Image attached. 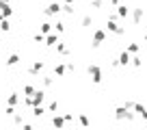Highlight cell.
Wrapping results in <instances>:
<instances>
[{"label": "cell", "instance_id": "obj_35", "mask_svg": "<svg viewBox=\"0 0 147 130\" xmlns=\"http://www.w3.org/2000/svg\"><path fill=\"white\" fill-rule=\"evenodd\" d=\"M63 117H65V121H67V124H69V121H74V115H71V113H65Z\"/></svg>", "mask_w": 147, "mask_h": 130}, {"label": "cell", "instance_id": "obj_31", "mask_svg": "<svg viewBox=\"0 0 147 130\" xmlns=\"http://www.w3.org/2000/svg\"><path fill=\"white\" fill-rule=\"evenodd\" d=\"M91 7L93 9H102V0H91Z\"/></svg>", "mask_w": 147, "mask_h": 130}, {"label": "cell", "instance_id": "obj_25", "mask_svg": "<svg viewBox=\"0 0 147 130\" xmlns=\"http://www.w3.org/2000/svg\"><path fill=\"white\" fill-rule=\"evenodd\" d=\"M63 11H65V13H67V15H74V5H69V2H65Z\"/></svg>", "mask_w": 147, "mask_h": 130}, {"label": "cell", "instance_id": "obj_7", "mask_svg": "<svg viewBox=\"0 0 147 130\" xmlns=\"http://www.w3.org/2000/svg\"><path fill=\"white\" fill-rule=\"evenodd\" d=\"M43 100H46V91H43V89H35V93H32V106L41 104Z\"/></svg>", "mask_w": 147, "mask_h": 130}, {"label": "cell", "instance_id": "obj_2", "mask_svg": "<svg viewBox=\"0 0 147 130\" xmlns=\"http://www.w3.org/2000/svg\"><path fill=\"white\" fill-rule=\"evenodd\" d=\"M106 30L113 32V35H117V37H121V35L125 32V28L119 26V24H117V20H110V18H108V22H106Z\"/></svg>", "mask_w": 147, "mask_h": 130}, {"label": "cell", "instance_id": "obj_39", "mask_svg": "<svg viewBox=\"0 0 147 130\" xmlns=\"http://www.w3.org/2000/svg\"><path fill=\"white\" fill-rule=\"evenodd\" d=\"M0 22H2V13H0Z\"/></svg>", "mask_w": 147, "mask_h": 130}, {"label": "cell", "instance_id": "obj_17", "mask_svg": "<svg viewBox=\"0 0 147 130\" xmlns=\"http://www.w3.org/2000/svg\"><path fill=\"white\" fill-rule=\"evenodd\" d=\"M7 104H11V106H18V104H20V95H18V93H11V95L7 98Z\"/></svg>", "mask_w": 147, "mask_h": 130}, {"label": "cell", "instance_id": "obj_26", "mask_svg": "<svg viewBox=\"0 0 147 130\" xmlns=\"http://www.w3.org/2000/svg\"><path fill=\"white\" fill-rule=\"evenodd\" d=\"M5 115H7V117H13V115H15V106H11V104H9V106L5 108Z\"/></svg>", "mask_w": 147, "mask_h": 130}, {"label": "cell", "instance_id": "obj_19", "mask_svg": "<svg viewBox=\"0 0 147 130\" xmlns=\"http://www.w3.org/2000/svg\"><path fill=\"white\" fill-rule=\"evenodd\" d=\"M0 30H2V32H9L11 30V24H9V20H7V18H2V22H0Z\"/></svg>", "mask_w": 147, "mask_h": 130}, {"label": "cell", "instance_id": "obj_37", "mask_svg": "<svg viewBox=\"0 0 147 130\" xmlns=\"http://www.w3.org/2000/svg\"><path fill=\"white\" fill-rule=\"evenodd\" d=\"M65 2H69V5H74V2H76V0H65Z\"/></svg>", "mask_w": 147, "mask_h": 130}, {"label": "cell", "instance_id": "obj_24", "mask_svg": "<svg viewBox=\"0 0 147 130\" xmlns=\"http://www.w3.org/2000/svg\"><path fill=\"white\" fill-rule=\"evenodd\" d=\"M24 95H32V93H35V87H32V85H24Z\"/></svg>", "mask_w": 147, "mask_h": 130}, {"label": "cell", "instance_id": "obj_8", "mask_svg": "<svg viewBox=\"0 0 147 130\" xmlns=\"http://www.w3.org/2000/svg\"><path fill=\"white\" fill-rule=\"evenodd\" d=\"M134 113H136V115H141L143 119H147V106L145 104H138V102H134V108H132Z\"/></svg>", "mask_w": 147, "mask_h": 130}, {"label": "cell", "instance_id": "obj_23", "mask_svg": "<svg viewBox=\"0 0 147 130\" xmlns=\"http://www.w3.org/2000/svg\"><path fill=\"white\" fill-rule=\"evenodd\" d=\"M125 50H128V52H130V54H136V52H138V50H141V46H138V43H130V46H128V48H125Z\"/></svg>", "mask_w": 147, "mask_h": 130}, {"label": "cell", "instance_id": "obj_20", "mask_svg": "<svg viewBox=\"0 0 147 130\" xmlns=\"http://www.w3.org/2000/svg\"><path fill=\"white\" fill-rule=\"evenodd\" d=\"M50 30H52V24L50 22H43L41 26H39V32H43V35H48Z\"/></svg>", "mask_w": 147, "mask_h": 130}, {"label": "cell", "instance_id": "obj_15", "mask_svg": "<svg viewBox=\"0 0 147 130\" xmlns=\"http://www.w3.org/2000/svg\"><path fill=\"white\" fill-rule=\"evenodd\" d=\"M65 72H67V63L54 65V74H56V76H65Z\"/></svg>", "mask_w": 147, "mask_h": 130}, {"label": "cell", "instance_id": "obj_10", "mask_svg": "<svg viewBox=\"0 0 147 130\" xmlns=\"http://www.w3.org/2000/svg\"><path fill=\"white\" fill-rule=\"evenodd\" d=\"M130 63H132V56H130L128 50H123L119 54V65H123V67H125V65H130Z\"/></svg>", "mask_w": 147, "mask_h": 130}, {"label": "cell", "instance_id": "obj_38", "mask_svg": "<svg viewBox=\"0 0 147 130\" xmlns=\"http://www.w3.org/2000/svg\"><path fill=\"white\" fill-rule=\"evenodd\" d=\"M0 2H9V0H0Z\"/></svg>", "mask_w": 147, "mask_h": 130}, {"label": "cell", "instance_id": "obj_29", "mask_svg": "<svg viewBox=\"0 0 147 130\" xmlns=\"http://www.w3.org/2000/svg\"><path fill=\"white\" fill-rule=\"evenodd\" d=\"M56 108H59V102H56V100H54V102H50V104H48V113H54Z\"/></svg>", "mask_w": 147, "mask_h": 130}, {"label": "cell", "instance_id": "obj_30", "mask_svg": "<svg viewBox=\"0 0 147 130\" xmlns=\"http://www.w3.org/2000/svg\"><path fill=\"white\" fill-rule=\"evenodd\" d=\"M32 39H35L37 43H43V41H46V37H43V32H37V35H35Z\"/></svg>", "mask_w": 147, "mask_h": 130}, {"label": "cell", "instance_id": "obj_32", "mask_svg": "<svg viewBox=\"0 0 147 130\" xmlns=\"http://www.w3.org/2000/svg\"><path fill=\"white\" fill-rule=\"evenodd\" d=\"M78 121H80V126H89V119H87L84 115H80V117H78Z\"/></svg>", "mask_w": 147, "mask_h": 130}, {"label": "cell", "instance_id": "obj_22", "mask_svg": "<svg viewBox=\"0 0 147 130\" xmlns=\"http://www.w3.org/2000/svg\"><path fill=\"white\" fill-rule=\"evenodd\" d=\"M52 28H54V30L61 35V32H65V22H56V24H52Z\"/></svg>", "mask_w": 147, "mask_h": 130}, {"label": "cell", "instance_id": "obj_21", "mask_svg": "<svg viewBox=\"0 0 147 130\" xmlns=\"http://www.w3.org/2000/svg\"><path fill=\"white\" fill-rule=\"evenodd\" d=\"M56 50H59V52H61V54H69V48H67V46H65V43H63V41H59V43H56Z\"/></svg>", "mask_w": 147, "mask_h": 130}, {"label": "cell", "instance_id": "obj_34", "mask_svg": "<svg viewBox=\"0 0 147 130\" xmlns=\"http://www.w3.org/2000/svg\"><path fill=\"white\" fill-rule=\"evenodd\" d=\"M123 106H125V108H130V111H132V108H134V102H132V100H125V102H123Z\"/></svg>", "mask_w": 147, "mask_h": 130}, {"label": "cell", "instance_id": "obj_18", "mask_svg": "<svg viewBox=\"0 0 147 130\" xmlns=\"http://www.w3.org/2000/svg\"><path fill=\"white\" fill-rule=\"evenodd\" d=\"M43 113H46V108H43L41 104H37V106H32V115H35V117H41Z\"/></svg>", "mask_w": 147, "mask_h": 130}, {"label": "cell", "instance_id": "obj_40", "mask_svg": "<svg viewBox=\"0 0 147 130\" xmlns=\"http://www.w3.org/2000/svg\"><path fill=\"white\" fill-rule=\"evenodd\" d=\"M145 41H147V35H145Z\"/></svg>", "mask_w": 147, "mask_h": 130}, {"label": "cell", "instance_id": "obj_33", "mask_svg": "<svg viewBox=\"0 0 147 130\" xmlns=\"http://www.w3.org/2000/svg\"><path fill=\"white\" fill-rule=\"evenodd\" d=\"M82 26H91V18H89V15L82 18Z\"/></svg>", "mask_w": 147, "mask_h": 130}, {"label": "cell", "instance_id": "obj_16", "mask_svg": "<svg viewBox=\"0 0 147 130\" xmlns=\"http://www.w3.org/2000/svg\"><path fill=\"white\" fill-rule=\"evenodd\" d=\"M141 20H143V9H134L132 11V22L134 24H141Z\"/></svg>", "mask_w": 147, "mask_h": 130}, {"label": "cell", "instance_id": "obj_41", "mask_svg": "<svg viewBox=\"0 0 147 130\" xmlns=\"http://www.w3.org/2000/svg\"><path fill=\"white\" fill-rule=\"evenodd\" d=\"M102 2H106V0H102Z\"/></svg>", "mask_w": 147, "mask_h": 130}, {"label": "cell", "instance_id": "obj_5", "mask_svg": "<svg viewBox=\"0 0 147 130\" xmlns=\"http://www.w3.org/2000/svg\"><path fill=\"white\" fill-rule=\"evenodd\" d=\"M63 11V7L59 5V2H52V5H48V9H46V15L48 18H56V15Z\"/></svg>", "mask_w": 147, "mask_h": 130}, {"label": "cell", "instance_id": "obj_14", "mask_svg": "<svg viewBox=\"0 0 147 130\" xmlns=\"http://www.w3.org/2000/svg\"><path fill=\"white\" fill-rule=\"evenodd\" d=\"M117 15H119L121 20H125V18L130 15V9H128L125 5H119V7H117Z\"/></svg>", "mask_w": 147, "mask_h": 130}, {"label": "cell", "instance_id": "obj_28", "mask_svg": "<svg viewBox=\"0 0 147 130\" xmlns=\"http://www.w3.org/2000/svg\"><path fill=\"white\" fill-rule=\"evenodd\" d=\"M132 65H134V67H141V65H143V59H141V56H132Z\"/></svg>", "mask_w": 147, "mask_h": 130}, {"label": "cell", "instance_id": "obj_4", "mask_svg": "<svg viewBox=\"0 0 147 130\" xmlns=\"http://www.w3.org/2000/svg\"><path fill=\"white\" fill-rule=\"evenodd\" d=\"M104 41H106V30H104V28H97V30L93 32V41H91V46H93V48H100Z\"/></svg>", "mask_w": 147, "mask_h": 130}, {"label": "cell", "instance_id": "obj_1", "mask_svg": "<svg viewBox=\"0 0 147 130\" xmlns=\"http://www.w3.org/2000/svg\"><path fill=\"white\" fill-rule=\"evenodd\" d=\"M115 117L117 119H128V121H134L136 119V113H130V108H125L123 104L115 108Z\"/></svg>", "mask_w": 147, "mask_h": 130}, {"label": "cell", "instance_id": "obj_3", "mask_svg": "<svg viewBox=\"0 0 147 130\" xmlns=\"http://www.w3.org/2000/svg\"><path fill=\"white\" fill-rule=\"evenodd\" d=\"M89 76H91V83L100 85L102 80H104V76H102V70H100V65H89Z\"/></svg>", "mask_w": 147, "mask_h": 130}, {"label": "cell", "instance_id": "obj_27", "mask_svg": "<svg viewBox=\"0 0 147 130\" xmlns=\"http://www.w3.org/2000/svg\"><path fill=\"white\" fill-rule=\"evenodd\" d=\"M52 83H54V80H52V76H43V87H52Z\"/></svg>", "mask_w": 147, "mask_h": 130}, {"label": "cell", "instance_id": "obj_13", "mask_svg": "<svg viewBox=\"0 0 147 130\" xmlns=\"http://www.w3.org/2000/svg\"><path fill=\"white\" fill-rule=\"evenodd\" d=\"M65 124H67V121H65L63 115H54V119H52V126H54V128H63Z\"/></svg>", "mask_w": 147, "mask_h": 130}, {"label": "cell", "instance_id": "obj_6", "mask_svg": "<svg viewBox=\"0 0 147 130\" xmlns=\"http://www.w3.org/2000/svg\"><path fill=\"white\" fill-rule=\"evenodd\" d=\"M43 67H46V63H43V61H32V65L28 67V74H30V76H37L39 72H43Z\"/></svg>", "mask_w": 147, "mask_h": 130}, {"label": "cell", "instance_id": "obj_9", "mask_svg": "<svg viewBox=\"0 0 147 130\" xmlns=\"http://www.w3.org/2000/svg\"><path fill=\"white\" fill-rule=\"evenodd\" d=\"M0 13H2V18H11L13 15V9H11L9 2H0Z\"/></svg>", "mask_w": 147, "mask_h": 130}, {"label": "cell", "instance_id": "obj_11", "mask_svg": "<svg viewBox=\"0 0 147 130\" xmlns=\"http://www.w3.org/2000/svg\"><path fill=\"white\" fill-rule=\"evenodd\" d=\"M59 43V32H48V37H46V46H56Z\"/></svg>", "mask_w": 147, "mask_h": 130}, {"label": "cell", "instance_id": "obj_36", "mask_svg": "<svg viewBox=\"0 0 147 130\" xmlns=\"http://www.w3.org/2000/svg\"><path fill=\"white\" fill-rule=\"evenodd\" d=\"M108 2H110V7H119L121 5V0H108Z\"/></svg>", "mask_w": 147, "mask_h": 130}, {"label": "cell", "instance_id": "obj_12", "mask_svg": "<svg viewBox=\"0 0 147 130\" xmlns=\"http://www.w3.org/2000/svg\"><path fill=\"white\" fill-rule=\"evenodd\" d=\"M20 61H22V56H20V54H9L7 65H9V67H15V65H20Z\"/></svg>", "mask_w": 147, "mask_h": 130}]
</instances>
